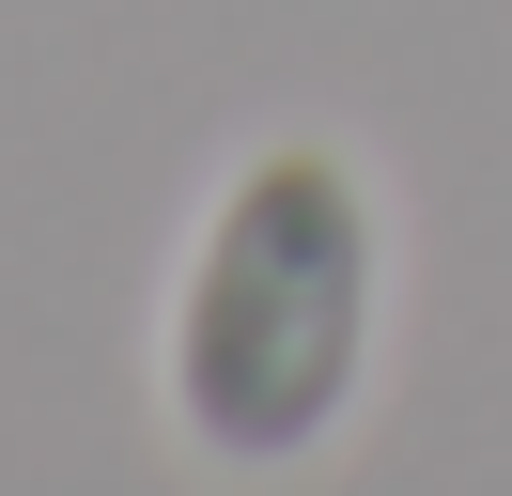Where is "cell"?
<instances>
[{
    "mask_svg": "<svg viewBox=\"0 0 512 496\" xmlns=\"http://www.w3.org/2000/svg\"><path fill=\"white\" fill-rule=\"evenodd\" d=\"M388 357V202L342 140H249L202 186L156 310V419L233 481H280Z\"/></svg>",
    "mask_w": 512,
    "mask_h": 496,
    "instance_id": "6da1fadb",
    "label": "cell"
}]
</instances>
